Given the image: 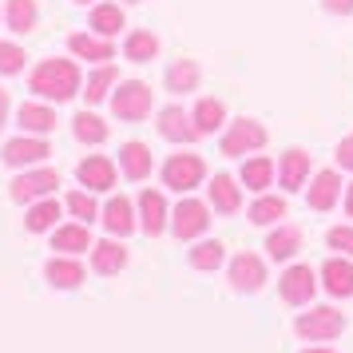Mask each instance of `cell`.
<instances>
[{
    "mask_svg": "<svg viewBox=\"0 0 353 353\" xmlns=\"http://www.w3.org/2000/svg\"><path fill=\"white\" fill-rule=\"evenodd\" d=\"M167 88L179 92V96L183 92H194L199 88V64L194 60H175V64L167 68Z\"/></svg>",
    "mask_w": 353,
    "mask_h": 353,
    "instance_id": "f546056e",
    "label": "cell"
},
{
    "mask_svg": "<svg viewBox=\"0 0 353 353\" xmlns=\"http://www.w3.org/2000/svg\"><path fill=\"white\" fill-rule=\"evenodd\" d=\"M207 194H210V207L219 210V214H239L242 210V191H239V183H234L230 175H214L210 187H207Z\"/></svg>",
    "mask_w": 353,
    "mask_h": 353,
    "instance_id": "9a60e30c",
    "label": "cell"
},
{
    "mask_svg": "<svg viewBox=\"0 0 353 353\" xmlns=\"http://www.w3.org/2000/svg\"><path fill=\"white\" fill-rule=\"evenodd\" d=\"M112 112L115 119H128V123H139L151 115V88L143 80H128L112 92Z\"/></svg>",
    "mask_w": 353,
    "mask_h": 353,
    "instance_id": "277c9868",
    "label": "cell"
},
{
    "mask_svg": "<svg viewBox=\"0 0 353 353\" xmlns=\"http://www.w3.org/2000/svg\"><path fill=\"white\" fill-rule=\"evenodd\" d=\"M44 274H48V282L56 290H76L83 282V266L76 262V258H52Z\"/></svg>",
    "mask_w": 353,
    "mask_h": 353,
    "instance_id": "4316f807",
    "label": "cell"
},
{
    "mask_svg": "<svg viewBox=\"0 0 353 353\" xmlns=\"http://www.w3.org/2000/svg\"><path fill=\"white\" fill-rule=\"evenodd\" d=\"M223 242H199V246H191V266L194 270H219L223 266Z\"/></svg>",
    "mask_w": 353,
    "mask_h": 353,
    "instance_id": "d6a6232c",
    "label": "cell"
},
{
    "mask_svg": "<svg viewBox=\"0 0 353 353\" xmlns=\"http://www.w3.org/2000/svg\"><path fill=\"white\" fill-rule=\"evenodd\" d=\"M56 219H60V203H56V199H44V203H36V207L28 210V230L40 234V230L56 226Z\"/></svg>",
    "mask_w": 353,
    "mask_h": 353,
    "instance_id": "d590c367",
    "label": "cell"
},
{
    "mask_svg": "<svg viewBox=\"0 0 353 353\" xmlns=\"http://www.w3.org/2000/svg\"><path fill=\"white\" fill-rule=\"evenodd\" d=\"M210 226V207L199 203V199H183L175 210H171V230H175L179 242H191L199 234H207Z\"/></svg>",
    "mask_w": 353,
    "mask_h": 353,
    "instance_id": "52a82bcc",
    "label": "cell"
},
{
    "mask_svg": "<svg viewBox=\"0 0 353 353\" xmlns=\"http://www.w3.org/2000/svg\"><path fill=\"white\" fill-rule=\"evenodd\" d=\"M92 28H96V36H108L112 40L123 28V8L119 4H96L92 8Z\"/></svg>",
    "mask_w": 353,
    "mask_h": 353,
    "instance_id": "4dcf8cb0",
    "label": "cell"
},
{
    "mask_svg": "<svg viewBox=\"0 0 353 353\" xmlns=\"http://www.w3.org/2000/svg\"><path fill=\"white\" fill-rule=\"evenodd\" d=\"M123 4H139V0H123Z\"/></svg>",
    "mask_w": 353,
    "mask_h": 353,
    "instance_id": "f6af8a7d",
    "label": "cell"
},
{
    "mask_svg": "<svg viewBox=\"0 0 353 353\" xmlns=\"http://www.w3.org/2000/svg\"><path fill=\"white\" fill-rule=\"evenodd\" d=\"M32 92L44 99H72L80 92V68L72 64V60H44V64L32 72Z\"/></svg>",
    "mask_w": 353,
    "mask_h": 353,
    "instance_id": "6da1fadb",
    "label": "cell"
},
{
    "mask_svg": "<svg viewBox=\"0 0 353 353\" xmlns=\"http://www.w3.org/2000/svg\"><path fill=\"white\" fill-rule=\"evenodd\" d=\"M167 219H171V214H167V203H163L159 191H143L139 194V226H143L151 239L167 230Z\"/></svg>",
    "mask_w": 353,
    "mask_h": 353,
    "instance_id": "2e32d148",
    "label": "cell"
},
{
    "mask_svg": "<svg viewBox=\"0 0 353 353\" xmlns=\"http://www.w3.org/2000/svg\"><path fill=\"white\" fill-rule=\"evenodd\" d=\"M68 210H72L80 223H92V219L99 214V210H96V199H92L88 191H72V194H68Z\"/></svg>",
    "mask_w": 353,
    "mask_h": 353,
    "instance_id": "8d00e7d4",
    "label": "cell"
},
{
    "mask_svg": "<svg viewBox=\"0 0 353 353\" xmlns=\"http://www.w3.org/2000/svg\"><path fill=\"white\" fill-rule=\"evenodd\" d=\"M302 250V230L298 226H274L270 234H266V254L274 262H286Z\"/></svg>",
    "mask_w": 353,
    "mask_h": 353,
    "instance_id": "e0dca14e",
    "label": "cell"
},
{
    "mask_svg": "<svg viewBox=\"0 0 353 353\" xmlns=\"http://www.w3.org/2000/svg\"><path fill=\"white\" fill-rule=\"evenodd\" d=\"M159 135H163V139H171V143H194L203 131L194 128V119L183 112V108L171 103V108H163V112H159Z\"/></svg>",
    "mask_w": 353,
    "mask_h": 353,
    "instance_id": "30bf717a",
    "label": "cell"
},
{
    "mask_svg": "<svg viewBox=\"0 0 353 353\" xmlns=\"http://www.w3.org/2000/svg\"><path fill=\"white\" fill-rule=\"evenodd\" d=\"M207 179V163H203V155H171V159L163 163V183L171 187V191H179V194H187L191 187H199Z\"/></svg>",
    "mask_w": 353,
    "mask_h": 353,
    "instance_id": "5b68a950",
    "label": "cell"
},
{
    "mask_svg": "<svg viewBox=\"0 0 353 353\" xmlns=\"http://www.w3.org/2000/svg\"><path fill=\"white\" fill-rule=\"evenodd\" d=\"M321 286L334 298H353V262L350 254H334L321 262Z\"/></svg>",
    "mask_w": 353,
    "mask_h": 353,
    "instance_id": "9c48e42d",
    "label": "cell"
},
{
    "mask_svg": "<svg viewBox=\"0 0 353 353\" xmlns=\"http://www.w3.org/2000/svg\"><path fill=\"white\" fill-rule=\"evenodd\" d=\"M278 294H282V302L286 305H310L314 302V294H318V274L310 270V266H286L282 278H278Z\"/></svg>",
    "mask_w": 353,
    "mask_h": 353,
    "instance_id": "8992f818",
    "label": "cell"
},
{
    "mask_svg": "<svg viewBox=\"0 0 353 353\" xmlns=\"http://www.w3.org/2000/svg\"><path fill=\"white\" fill-rule=\"evenodd\" d=\"M325 242H330V250H337V254H350V258H353V223L334 226V230L325 234Z\"/></svg>",
    "mask_w": 353,
    "mask_h": 353,
    "instance_id": "74e56055",
    "label": "cell"
},
{
    "mask_svg": "<svg viewBox=\"0 0 353 353\" xmlns=\"http://www.w3.org/2000/svg\"><path fill=\"white\" fill-rule=\"evenodd\" d=\"M92 266H96V274H119L128 266V250L112 239L96 242V246H92Z\"/></svg>",
    "mask_w": 353,
    "mask_h": 353,
    "instance_id": "cb8c5ba5",
    "label": "cell"
},
{
    "mask_svg": "<svg viewBox=\"0 0 353 353\" xmlns=\"http://www.w3.org/2000/svg\"><path fill=\"white\" fill-rule=\"evenodd\" d=\"M52 151L44 139H12V143L4 147V163L8 167H28V163H40V159H48Z\"/></svg>",
    "mask_w": 353,
    "mask_h": 353,
    "instance_id": "44dd1931",
    "label": "cell"
},
{
    "mask_svg": "<svg viewBox=\"0 0 353 353\" xmlns=\"http://www.w3.org/2000/svg\"><path fill=\"white\" fill-rule=\"evenodd\" d=\"M20 68H24V52L17 44H0V72L4 76H17Z\"/></svg>",
    "mask_w": 353,
    "mask_h": 353,
    "instance_id": "f35d334b",
    "label": "cell"
},
{
    "mask_svg": "<svg viewBox=\"0 0 353 353\" xmlns=\"http://www.w3.org/2000/svg\"><path fill=\"white\" fill-rule=\"evenodd\" d=\"M337 167H341V171H353V135H345V139L337 143Z\"/></svg>",
    "mask_w": 353,
    "mask_h": 353,
    "instance_id": "ab89813d",
    "label": "cell"
},
{
    "mask_svg": "<svg viewBox=\"0 0 353 353\" xmlns=\"http://www.w3.org/2000/svg\"><path fill=\"white\" fill-rule=\"evenodd\" d=\"M123 56H128L131 64H147V60H155L159 56V36L139 28V32L128 36V44H123Z\"/></svg>",
    "mask_w": 353,
    "mask_h": 353,
    "instance_id": "83f0119b",
    "label": "cell"
},
{
    "mask_svg": "<svg viewBox=\"0 0 353 353\" xmlns=\"http://www.w3.org/2000/svg\"><path fill=\"white\" fill-rule=\"evenodd\" d=\"M230 286L239 290V294H258V290L266 286V262L250 250H242V254L230 258Z\"/></svg>",
    "mask_w": 353,
    "mask_h": 353,
    "instance_id": "ba28073f",
    "label": "cell"
},
{
    "mask_svg": "<svg viewBox=\"0 0 353 353\" xmlns=\"http://www.w3.org/2000/svg\"><path fill=\"white\" fill-rule=\"evenodd\" d=\"M321 8L330 17H353V0H321Z\"/></svg>",
    "mask_w": 353,
    "mask_h": 353,
    "instance_id": "60d3db41",
    "label": "cell"
},
{
    "mask_svg": "<svg viewBox=\"0 0 353 353\" xmlns=\"http://www.w3.org/2000/svg\"><path fill=\"white\" fill-rule=\"evenodd\" d=\"M8 28H12V32H32L36 28V4L32 0H8Z\"/></svg>",
    "mask_w": 353,
    "mask_h": 353,
    "instance_id": "e575fe53",
    "label": "cell"
},
{
    "mask_svg": "<svg viewBox=\"0 0 353 353\" xmlns=\"http://www.w3.org/2000/svg\"><path fill=\"white\" fill-rule=\"evenodd\" d=\"M80 4H88V0H80Z\"/></svg>",
    "mask_w": 353,
    "mask_h": 353,
    "instance_id": "bcb514c9",
    "label": "cell"
},
{
    "mask_svg": "<svg viewBox=\"0 0 353 353\" xmlns=\"http://www.w3.org/2000/svg\"><path fill=\"white\" fill-rule=\"evenodd\" d=\"M194 128L203 131V135H210V131H219L223 128V119H226V108H223V99H214V96H203L199 103H194Z\"/></svg>",
    "mask_w": 353,
    "mask_h": 353,
    "instance_id": "484cf974",
    "label": "cell"
},
{
    "mask_svg": "<svg viewBox=\"0 0 353 353\" xmlns=\"http://www.w3.org/2000/svg\"><path fill=\"white\" fill-rule=\"evenodd\" d=\"M20 128L32 131V135H48L56 128V112L52 108H40V103H24L20 108Z\"/></svg>",
    "mask_w": 353,
    "mask_h": 353,
    "instance_id": "f1b7e54d",
    "label": "cell"
},
{
    "mask_svg": "<svg viewBox=\"0 0 353 353\" xmlns=\"http://www.w3.org/2000/svg\"><path fill=\"white\" fill-rule=\"evenodd\" d=\"M56 187H60V175H56L52 167L28 171V175H20L17 183H12V199H17V203H32V199H44V194L56 191Z\"/></svg>",
    "mask_w": 353,
    "mask_h": 353,
    "instance_id": "7c38bea8",
    "label": "cell"
},
{
    "mask_svg": "<svg viewBox=\"0 0 353 353\" xmlns=\"http://www.w3.org/2000/svg\"><path fill=\"white\" fill-rule=\"evenodd\" d=\"M274 175H278V167H274L266 155H246V163H242V187H250V191H266V187H274Z\"/></svg>",
    "mask_w": 353,
    "mask_h": 353,
    "instance_id": "ac0fdd59",
    "label": "cell"
},
{
    "mask_svg": "<svg viewBox=\"0 0 353 353\" xmlns=\"http://www.w3.org/2000/svg\"><path fill=\"white\" fill-rule=\"evenodd\" d=\"M262 147H266V128H262L258 119H250V115L234 119V123L226 128V135H223V155L226 159L254 155V151H262Z\"/></svg>",
    "mask_w": 353,
    "mask_h": 353,
    "instance_id": "3957f363",
    "label": "cell"
},
{
    "mask_svg": "<svg viewBox=\"0 0 353 353\" xmlns=\"http://www.w3.org/2000/svg\"><path fill=\"white\" fill-rule=\"evenodd\" d=\"M246 219L254 226H274V223H282L286 219V199L282 194H258L254 203H250V210H246Z\"/></svg>",
    "mask_w": 353,
    "mask_h": 353,
    "instance_id": "ffe728a7",
    "label": "cell"
},
{
    "mask_svg": "<svg viewBox=\"0 0 353 353\" xmlns=\"http://www.w3.org/2000/svg\"><path fill=\"white\" fill-rule=\"evenodd\" d=\"M341 199V175L337 171H318V179L305 187V203L314 210H334Z\"/></svg>",
    "mask_w": 353,
    "mask_h": 353,
    "instance_id": "4fadbf2b",
    "label": "cell"
},
{
    "mask_svg": "<svg viewBox=\"0 0 353 353\" xmlns=\"http://www.w3.org/2000/svg\"><path fill=\"white\" fill-rule=\"evenodd\" d=\"M302 353H334V350H325V345H310V350H302Z\"/></svg>",
    "mask_w": 353,
    "mask_h": 353,
    "instance_id": "ee69618b",
    "label": "cell"
},
{
    "mask_svg": "<svg viewBox=\"0 0 353 353\" xmlns=\"http://www.w3.org/2000/svg\"><path fill=\"white\" fill-rule=\"evenodd\" d=\"M52 250H64V254H80V250H92V234H88V223L60 226V230L52 234Z\"/></svg>",
    "mask_w": 353,
    "mask_h": 353,
    "instance_id": "d4e9b609",
    "label": "cell"
},
{
    "mask_svg": "<svg viewBox=\"0 0 353 353\" xmlns=\"http://www.w3.org/2000/svg\"><path fill=\"white\" fill-rule=\"evenodd\" d=\"M80 183L88 187V191H112L115 187V163L103 159V155H92V159L80 163Z\"/></svg>",
    "mask_w": 353,
    "mask_h": 353,
    "instance_id": "5bb4252c",
    "label": "cell"
},
{
    "mask_svg": "<svg viewBox=\"0 0 353 353\" xmlns=\"http://www.w3.org/2000/svg\"><path fill=\"white\" fill-rule=\"evenodd\" d=\"M115 80H119V76H115V68L112 64H99L96 72H92V80H88V92H83V96H88V103L108 99V92L115 88Z\"/></svg>",
    "mask_w": 353,
    "mask_h": 353,
    "instance_id": "836d02e7",
    "label": "cell"
},
{
    "mask_svg": "<svg viewBox=\"0 0 353 353\" xmlns=\"http://www.w3.org/2000/svg\"><path fill=\"white\" fill-rule=\"evenodd\" d=\"M4 112H8V96L0 92V128H4Z\"/></svg>",
    "mask_w": 353,
    "mask_h": 353,
    "instance_id": "7bdbcfd3",
    "label": "cell"
},
{
    "mask_svg": "<svg viewBox=\"0 0 353 353\" xmlns=\"http://www.w3.org/2000/svg\"><path fill=\"white\" fill-rule=\"evenodd\" d=\"M103 226L112 230V234H119V239H128L131 230H135V210H131V203L123 199V194H115L112 203L103 207Z\"/></svg>",
    "mask_w": 353,
    "mask_h": 353,
    "instance_id": "7402d4cb",
    "label": "cell"
},
{
    "mask_svg": "<svg viewBox=\"0 0 353 353\" xmlns=\"http://www.w3.org/2000/svg\"><path fill=\"white\" fill-rule=\"evenodd\" d=\"M305 183H310V155L302 147H294L278 159V187H286V194H294L302 191Z\"/></svg>",
    "mask_w": 353,
    "mask_h": 353,
    "instance_id": "8fae6325",
    "label": "cell"
},
{
    "mask_svg": "<svg viewBox=\"0 0 353 353\" xmlns=\"http://www.w3.org/2000/svg\"><path fill=\"white\" fill-rule=\"evenodd\" d=\"M345 214L353 219V183H350V191H345Z\"/></svg>",
    "mask_w": 353,
    "mask_h": 353,
    "instance_id": "b9f144b4",
    "label": "cell"
},
{
    "mask_svg": "<svg viewBox=\"0 0 353 353\" xmlns=\"http://www.w3.org/2000/svg\"><path fill=\"white\" fill-rule=\"evenodd\" d=\"M294 334L310 341V345H321V341H334V337L345 334V314L334 310V305H314L294 318Z\"/></svg>",
    "mask_w": 353,
    "mask_h": 353,
    "instance_id": "7a4b0ae2",
    "label": "cell"
},
{
    "mask_svg": "<svg viewBox=\"0 0 353 353\" xmlns=\"http://www.w3.org/2000/svg\"><path fill=\"white\" fill-rule=\"evenodd\" d=\"M119 167H123V175L131 183H139V179L151 175V151L147 143H123L119 147Z\"/></svg>",
    "mask_w": 353,
    "mask_h": 353,
    "instance_id": "603a6c76",
    "label": "cell"
},
{
    "mask_svg": "<svg viewBox=\"0 0 353 353\" xmlns=\"http://www.w3.org/2000/svg\"><path fill=\"white\" fill-rule=\"evenodd\" d=\"M72 131H76L80 143H103V139H108V123H103L99 115H92V112L76 115V119H72Z\"/></svg>",
    "mask_w": 353,
    "mask_h": 353,
    "instance_id": "1f68e13d",
    "label": "cell"
},
{
    "mask_svg": "<svg viewBox=\"0 0 353 353\" xmlns=\"http://www.w3.org/2000/svg\"><path fill=\"white\" fill-rule=\"evenodd\" d=\"M68 48L76 52L80 60H96V64H108V60L115 56V48H112L108 36H88V32H76L72 40H68Z\"/></svg>",
    "mask_w": 353,
    "mask_h": 353,
    "instance_id": "d6986e66",
    "label": "cell"
}]
</instances>
